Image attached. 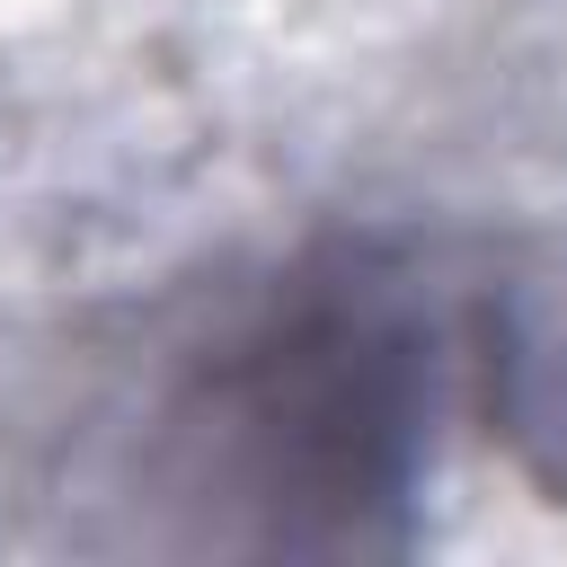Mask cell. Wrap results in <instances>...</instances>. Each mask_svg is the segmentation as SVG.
I'll return each mask as SVG.
<instances>
[{"label": "cell", "instance_id": "6da1fadb", "mask_svg": "<svg viewBox=\"0 0 567 567\" xmlns=\"http://www.w3.org/2000/svg\"><path fill=\"white\" fill-rule=\"evenodd\" d=\"M523 337L399 239H319L177 354L151 470L257 549H408L452 399L496 408Z\"/></svg>", "mask_w": 567, "mask_h": 567}]
</instances>
